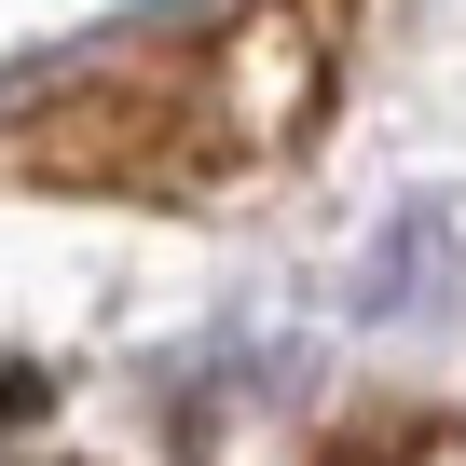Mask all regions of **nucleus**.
<instances>
[{
    "label": "nucleus",
    "instance_id": "obj_1",
    "mask_svg": "<svg viewBox=\"0 0 466 466\" xmlns=\"http://www.w3.org/2000/svg\"><path fill=\"white\" fill-rule=\"evenodd\" d=\"M343 0H219L165 42H83L0 96V178L42 192H219L316 137Z\"/></svg>",
    "mask_w": 466,
    "mask_h": 466
},
{
    "label": "nucleus",
    "instance_id": "obj_2",
    "mask_svg": "<svg viewBox=\"0 0 466 466\" xmlns=\"http://www.w3.org/2000/svg\"><path fill=\"white\" fill-rule=\"evenodd\" d=\"M329 466H466V425H357Z\"/></svg>",
    "mask_w": 466,
    "mask_h": 466
}]
</instances>
